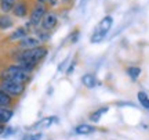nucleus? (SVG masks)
Wrapping results in <instances>:
<instances>
[{
	"label": "nucleus",
	"instance_id": "nucleus-1",
	"mask_svg": "<svg viewBox=\"0 0 149 140\" xmlns=\"http://www.w3.org/2000/svg\"><path fill=\"white\" fill-rule=\"evenodd\" d=\"M48 47L46 44H40L37 47L29 49V50H19V53L15 56V63L24 70L33 72L40 65L43 60L47 57Z\"/></svg>",
	"mask_w": 149,
	"mask_h": 140
},
{
	"label": "nucleus",
	"instance_id": "nucleus-2",
	"mask_svg": "<svg viewBox=\"0 0 149 140\" xmlns=\"http://www.w3.org/2000/svg\"><path fill=\"white\" fill-rule=\"evenodd\" d=\"M31 74L32 72L24 70L18 64H14L1 71L0 78H1V81L7 79V81H15V82H21V83H28V82L31 81Z\"/></svg>",
	"mask_w": 149,
	"mask_h": 140
},
{
	"label": "nucleus",
	"instance_id": "nucleus-3",
	"mask_svg": "<svg viewBox=\"0 0 149 140\" xmlns=\"http://www.w3.org/2000/svg\"><path fill=\"white\" fill-rule=\"evenodd\" d=\"M112 25H113V18L111 15L104 17L101 21L98 22V25L95 27L94 32L91 35V38H90L91 43H100V42H102L105 39V36L108 35V32L111 31Z\"/></svg>",
	"mask_w": 149,
	"mask_h": 140
},
{
	"label": "nucleus",
	"instance_id": "nucleus-4",
	"mask_svg": "<svg viewBox=\"0 0 149 140\" xmlns=\"http://www.w3.org/2000/svg\"><path fill=\"white\" fill-rule=\"evenodd\" d=\"M48 13V7L47 6L42 4V3H35L33 8L31 10L29 13V21L26 24V28L28 29H37V28L42 25V21L43 18L46 17V14Z\"/></svg>",
	"mask_w": 149,
	"mask_h": 140
},
{
	"label": "nucleus",
	"instance_id": "nucleus-5",
	"mask_svg": "<svg viewBox=\"0 0 149 140\" xmlns=\"http://www.w3.org/2000/svg\"><path fill=\"white\" fill-rule=\"evenodd\" d=\"M25 85L26 83H21V82H15V81H4L0 82V89H3L6 93H8L13 97H19L22 93L25 92Z\"/></svg>",
	"mask_w": 149,
	"mask_h": 140
},
{
	"label": "nucleus",
	"instance_id": "nucleus-6",
	"mask_svg": "<svg viewBox=\"0 0 149 140\" xmlns=\"http://www.w3.org/2000/svg\"><path fill=\"white\" fill-rule=\"evenodd\" d=\"M58 22H59V17L57 13H54V11H48L46 17L43 18L42 21V28L43 31H47V32H53L55 28L58 27Z\"/></svg>",
	"mask_w": 149,
	"mask_h": 140
},
{
	"label": "nucleus",
	"instance_id": "nucleus-7",
	"mask_svg": "<svg viewBox=\"0 0 149 140\" xmlns=\"http://www.w3.org/2000/svg\"><path fill=\"white\" fill-rule=\"evenodd\" d=\"M11 13L17 18H25L29 14V4H28V1L26 0H18Z\"/></svg>",
	"mask_w": 149,
	"mask_h": 140
},
{
	"label": "nucleus",
	"instance_id": "nucleus-8",
	"mask_svg": "<svg viewBox=\"0 0 149 140\" xmlns=\"http://www.w3.org/2000/svg\"><path fill=\"white\" fill-rule=\"evenodd\" d=\"M40 42H39V39L36 36H31V35H28L26 38H24L21 42H18V49L19 50H29V49H33V47H37V46H40Z\"/></svg>",
	"mask_w": 149,
	"mask_h": 140
},
{
	"label": "nucleus",
	"instance_id": "nucleus-9",
	"mask_svg": "<svg viewBox=\"0 0 149 140\" xmlns=\"http://www.w3.org/2000/svg\"><path fill=\"white\" fill-rule=\"evenodd\" d=\"M28 35H29V29H28L26 27H19L17 28L15 31H13L11 32V35L8 36V40L10 42H21L24 38H26Z\"/></svg>",
	"mask_w": 149,
	"mask_h": 140
},
{
	"label": "nucleus",
	"instance_id": "nucleus-10",
	"mask_svg": "<svg viewBox=\"0 0 149 140\" xmlns=\"http://www.w3.org/2000/svg\"><path fill=\"white\" fill-rule=\"evenodd\" d=\"M13 27H14V20L8 14L0 15V31H6V29H10Z\"/></svg>",
	"mask_w": 149,
	"mask_h": 140
},
{
	"label": "nucleus",
	"instance_id": "nucleus-11",
	"mask_svg": "<svg viewBox=\"0 0 149 140\" xmlns=\"http://www.w3.org/2000/svg\"><path fill=\"white\" fill-rule=\"evenodd\" d=\"M18 0H0V11L3 14H8L13 11L14 6L17 4Z\"/></svg>",
	"mask_w": 149,
	"mask_h": 140
},
{
	"label": "nucleus",
	"instance_id": "nucleus-12",
	"mask_svg": "<svg viewBox=\"0 0 149 140\" xmlns=\"http://www.w3.org/2000/svg\"><path fill=\"white\" fill-rule=\"evenodd\" d=\"M54 122H57V117H48V118H44L42 121H39L37 124L33 125V129H44V128H48L51 126Z\"/></svg>",
	"mask_w": 149,
	"mask_h": 140
},
{
	"label": "nucleus",
	"instance_id": "nucleus-13",
	"mask_svg": "<svg viewBox=\"0 0 149 140\" xmlns=\"http://www.w3.org/2000/svg\"><path fill=\"white\" fill-rule=\"evenodd\" d=\"M13 104V96L8 93H6L3 89H0V107H7L10 108Z\"/></svg>",
	"mask_w": 149,
	"mask_h": 140
},
{
	"label": "nucleus",
	"instance_id": "nucleus-14",
	"mask_svg": "<svg viewBox=\"0 0 149 140\" xmlns=\"http://www.w3.org/2000/svg\"><path fill=\"white\" fill-rule=\"evenodd\" d=\"M81 83H83L86 87L93 89V87H95V85H97V78L93 75V74H86V75L81 76Z\"/></svg>",
	"mask_w": 149,
	"mask_h": 140
},
{
	"label": "nucleus",
	"instance_id": "nucleus-15",
	"mask_svg": "<svg viewBox=\"0 0 149 140\" xmlns=\"http://www.w3.org/2000/svg\"><path fill=\"white\" fill-rule=\"evenodd\" d=\"M14 113L7 107H0V124H7L13 118Z\"/></svg>",
	"mask_w": 149,
	"mask_h": 140
},
{
	"label": "nucleus",
	"instance_id": "nucleus-16",
	"mask_svg": "<svg viewBox=\"0 0 149 140\" xmlns=\"http://www.w3.org/2000/svg\"><path fill=\"white\" fill-rule=\"evenodd\" d=\"M94 130H95L94 126L83 124V125H79V126L74 128V133H77V135H90V133H93Z\"/></svg>",
	"mask_w": 149,
	"mask_h": 140
},
{
	"label": "nucleus",
	"instance_id": "nucleus-17",
	"mask_svg": "<svg viewBox=\"0 0 149 140\" xmlns=\"http://www.w3.org/2000/svg\"><path fill=\"white\" fill-rule=\"evenodd\" d=\"M108 110H109L108 107H101V108H98L97 111H94V113L90 115V121H93V122H98V121L101 119L102 115H104L105 113H108Z\"/></svg>",
	"mask_w": 149,
	"mask_h": 140
},
{
	"label": "nucleus",
	"instance_id": "nucleus-18",
	"mask_svg": "<svg viewBox=\"0 0 149 140\" xmlns=\"http://www.w3.org/2000/svg\"><path fill=\"white\" fill-rule=\"evenodd\" d=\"M137 97H138L139 104H141V106H142L144 108L149 110V96H148V94H146L145 92H138Z\"/></svg>",
	"mask_w": 149,
	"mask_h": 140
},
{
	"label": "nucleus",
	"instance_id": "nucleus-19",
	"mask_svg": "<svg viewBox=\"0 0 149 140\" xmlns=\"http://www.w3.org/2000/svg\"><path fill=\"white\" fill-rule=\"evenodd\" d=\"M127 75L133 79V81H137L141 75V68L138 67H128L127 68Z\"/></svg>",
	"mask_w": 149,
	"mask_h": 140
},
{
	"label": "nucleus",
	"instance_id": "nucleus-20",
	"mask_svg": "<svg viewBox=\"0 0 149 140\" xmlns=\"http://www.w3.org/2000/svg\"><path fill=\"white\" fill-rule=\"evenodd\" d=\"M36 3H42V4L47 6L48 8H51V7H57L59 3V0H35Z\"/></svg>",
	"mask_w": 149,
	"mask_h": 140
},
{
	"label": "nucleus",
	"instance_id": "nucleus-21",
	"mask_svg": "<svg viewBox=\"0 0 149 140\" xmlns=\"http://www.w3.org/2000/svg\"><path fill=\"white\" fill-rule=\"evenodd\" d=\"M42 136H43L42 133H35V135L31 133V135H26L22 140H40L42 139Z\"/></svg>",
	"mask_w": 149,
	"mask_h": 140
},
{
	"label": "nucleus",
	"instance_id": "nucleus-22",
	"mask_svg": "<svg viewBox=\"0 0 149 140\" xmlns=\"http://www.w3.org/2000/svg\"><path fill=\"white\" fill-rule=\"evenodd\" d=\"M70 38H72V43H73V42H76V40L79 39V32L76 31V33H72V36H70Z\"/></svg>",
	"mask_w": 149,
	"mask_h": 140
},
{
	"label": "nucleus",
	"instance_id": "nucleus-23",
	"mask_svg": "<svg viewBox=\"0 0 149 140\" xmlns=\"http://www.w3.org/2000/svg\"><path fill=\"white\" fill-rule=\"evenodd\" d=\"M4 124H0V135H3L4 133Z\"/></svg>",
	"mask_w": 149,
	"mask_h": 140
},
{
	"label": "nucleus",
	"instance_id": "nucleus-24",
	"mask_svg": "<svg viewBox=\"0 0 149 140\" xmlns=\"http://www.w3.org/2000/svg\"><path fill=\"white\" fill-rule=\"evenodd\" d=\"M62 3H69V1H73V0H61Z\"/></svg>",
	"mask_w": 149,
	"mask_h": 140
}]
</instances>
